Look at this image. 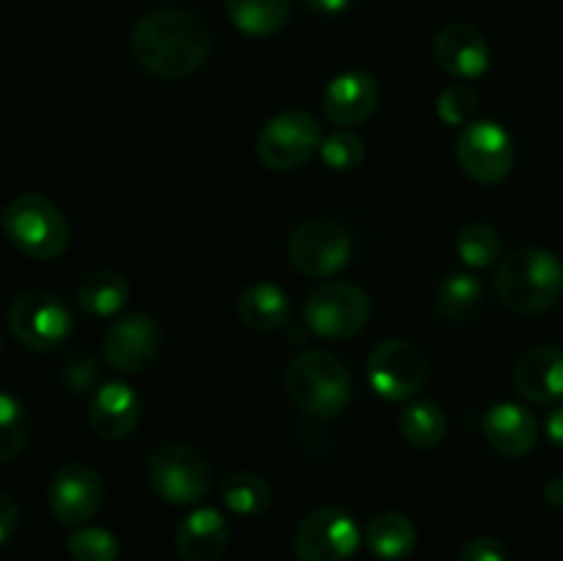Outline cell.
I'll use <instances>...</instances> for the list:
<instances>
[{
  "label": "cell",
  "instance_id": "33",
  "mask_svg": "<svg viewBox=\"0 0 563 561\" xmlns=\"http://www.w3.org/2000/svg\"><path fill=\"white\" fill-rule=\"evenodd\" d=\"M460 561H509V556L495 537H476L462 544Z\"/></svg>",
  "mask_w": 563,
  "mask_h": 561
},
{
  "label": "cell",
  "instance_id": "3",
  "mask_svg": "<svg viewBox=\"0 0 563 561\" xmlns=\"http://www.w3.org/2000/svg\"><path fill=\"white\" fill-rule=\"evenodd\" d=\"M286 394L306 416L333 418L350 405L352 380L339 358L308 350L286 366Z\"/></svg>",
  "mask_w": 563,
  "mask_h": 561
},
{
  "label": "cell",
  "instance_id": "21",
  "mask_svg": "<svg viewBox=\"0 0 563 561\" xmlns=\"http://www.w3.org/2000/svg\"><path fill=\"white\" fill-rule=\"evenodd\" d=\"M240 311L242 324L258 333H273V330L284 328L291 317L289 295L280 289L273 280H256V284L245 286L240 295Z\"/></svg>",
  "mask_w": 563,
  "mask_h": 561
},
{
  "label": "cell",
  "instance_id": "34",
  "mask_svg": "<svg viewBox=\"0 0 563 561\" xmlns=\"http://www.w3.org/2000/svg\"><path fill=\"white\" fill-rule=\"evenodd\" d=\"M93 380H97V363H93V358H86V355L75 358L64 372V383L69 385L71 391L91 388Z\"/></svg>",
  "mask_w": 563,
  "mask_h": 561
},
{
  "label": "cell",
  "instance_id": "30",
  "mask_svg": "<svg viewBox=\"0 0 563 561\" xmlns=\"http://www.w3.org/2000/svg\"><path fill=\"white\" fill-rule=\"evenodd\" d=\"M319 157L328 165L330 170H339V174H350L366 157V146H363L361 138L350 130H335L319 146Z\"/></svg>",
  "mask_w": 563,
  "mask_h": 561
},
{
  "label": "cell",
  "instance_id": "28",
  "mask_svg": "<svg viewBox=\"0 0 563 561\" xmlns=\"http://www.w3.org/2000/svg\"><path fill=\"white\" fill-rule=\"evenodd\" d=\"M456 253L467 267H489L504 253L500 234L487 223H467L456 234Z\"/></svg>",
  "mask_w": 563,
  "mask_h": 561
},
{
  "label": "cell",
  "instance_id": "24",
  "mask_svg": "<svg viewBox=\"0 0 563 561\" xmlns=\"http://www.w3.org/2000/svg\"><path fill=\"white\" fill-rule=\"evenodd\" d=\"M126 297H130V284L115 270H93L86 275L77 289V302L91 317H110L124 308Z\"/></svg>",
  "mask_w": 563,
  "mask_h": 561
},
{
  "label": "cell",
  "instance_id": "2",
  "mask_svg": "<svg viewBox=\"0 0 563 561\" xmlns=\"http://www.w3.org/2000/svg\"><path fill=\"white\" fill-rule=\"evenodd\" d=\"M498 300L515 314H542L563 292V264L542 248H522L509 253L495 273Z\"/></svg>",
  "mask_w": 563,
  "mask_h": 561
},
{
  "label": "cell",
  "instance_id": "12",
  "mask_svg": "<svg viewBox=\"0 0 563 561\" xmlns=\"http://www.w3.org/2000/svg\"><path fill=\"white\" fill-rule=\"evenodd\" d=\"M368 383L383 399H412L427 383V358L412 341L388 339L368 355Z\"/></svg>",
  "mask_w": 563,
  "mask_h": 561
},
{
  "label": "cell",
  "instance_id": "14",
  "mask_svg": "<svg viewBox=\"0 0 563 561\" xmlns=\"http://www.w3.org/2000/svg\"><path fill=\"white\" fill-rule=\"evenodd\" d=\"M104 358L119 372L141 374L157 363L163 350V330L148 314H126L104 330Z\"/></svg>",
  "mask_w": 563,
  "mask_h": 561
},
{
  "label": "cell",
  "instance_id": "27",
  "mask_svg": "<svg viewBox=\"0 0 563 561\" xmlns=\"http://www.w3.org/2000/svg\"><path fill=\"white\" fill-rule=\"evenodd\" d=\"M482 302V284H478L476 275L471 273H454L438 286V295H434V306L438 314L449 322H460L467 319Z\"/></svg>",
  "mask_w": 563,
  "mask_h": 561
},
{
  "label": "cell",
  "instance_id": "20",
  "mask_svg": "<svg viewBox=\"0 0 563 561\" xmlns=\"http://www.w3.org/2000/svg\"><path fill=\"white\" fill-rule=\"evenodd\" d=\"M174 542L185 561H218L229 544V522L218 509L201 506L179 522Z\"/></svg>",
  "mask_w": 563,
  "mask_h": 561
},
{
  "label": "cell",
  "instance_id": "15",
  "mask_svg": "<svg viewBox=\"0 0 563 561\" xmlns=\"http://www.w3.org/2000/svg\"><path fill=\"white\" fill-rule=\"evenodd\" d=\"M379 105L377 77L363 69L341 72L322 94V113L339 127H355L372 119Z\"/></svg>",
  "mask_w": 563,
  "mask_h": 561
},
{
  "label": "cell",
  "instance_id": "25",
  "mask_svg": "<svg viewBox=\"0 0 563 561\" xmlns=\"http://www.w3.org/2000/svg\"><path fill=\"white\" fill-rule=\"evenodd\" d=\"M220 501L240 517H258L273 504V490L258 473L234 471L220 482Z\"/></svg>",
  "mask_w": 563,
  "mask_h": 561
},
{
  "label": "cell",
  "instance_id": "18",
  "mask_svg": "<svg viewBox=\"0 0 563 561\" xmlns=\"http://www.w3.org/2000/svg\"><path fill=\"white\" fill-rule=\"evenodd\" d=\"M515 388L533 405H550L563 396V350L533 346L515 363Z\"/></svg>",
  "mask_w": 563,
  "mask_h": 561
},
{
  "label": "cell",
  "instance_id": "4",
  "mask_svg": "<svg viewBox=\"0 0 563 561\" xmlns=\"http://www.w3.org/2000/svg\"><path fill=\"white\" fill-rule=\"evenodd\" d=\"M3 231L22 256L36 262H53L69 248V223L64 212L38 193H22L5 204Z\"/></svg>",
  "mask_w": 563,
  "mask_h": 561
},
{
  "label": "cell",
  "instance_id": "6",
  "mask_svg": "<svg viewBox=\"0 0 563 561\" xmlns=\"http://www.w3.org/2000/svg\"><path fill=\"white\" fill-rule=\"evenodd\" d=\"M302 317L319 339H352L372 319V297L352 280H328L306 297Z\"/></svg>",
  "mask_w": 563,
  "mask_h": 561
},
{
  "label": "cell",
  "instance_id": "32",
  "mask_svg": "<svg viewBox=\"0 0 563 561\" xmlns=\"http://www.w3.org/2000/svg\"><path fill=\"white\" fill-rule=\"evenodd\" d=\"M478 110V91L467 82H454L438 97V116L451 127H467Z\"/></svg>",
  "mask_w": 563,
  "mask_h": 561
},
{
  "label": "cell",
  "instance_id": "35",
  "mask_svg": "<svg viewBox=\"0 0 563 561\" xmlns=\"http://www.w3.org/2000/svg\"><path fill=\"white\" fill-rule=\"evenodd\" d=\"M16 522H20V506H16L14 495L0 493V542H9L16 531Z\"/></svg>",
  "mask_w": 563,
  "mask_h": 561
},
{
  "label": "cell",
  "instance_id": "31",
  "mask_svg": "<svg viewBox=\"0 0 563 561\" xmlns=\"http://www.w3.org/2000/svg\"><path fill=\"white\" fill-rule=\"evenodd\" d=\"M0 451H3V462H11L22 449H25V407L14 399V396L5 391L3 399H0Z\"/></svg>",
  "mask_w": 563,
  "mask_h": 561
},
{
  "label": "cell",
  "instance_id": "19",
  "mask_svg": "<svg viewBox=\"0 0 563 561\" xmlns=\"http://www.w3.org/2000/svg\"><path fill=\"white\" fill-rule=\"evenodd\" d=\"M484 438L500 457H526L539 440V424L515 402H498L484 416Z\"/></svg>",
  "mask_w": 563,
  "mask_h": 561
},
{
  "label": "cell",
  "instance_id": "8",
  "mask_svg": "<svg viewBox=\"0 0 563 561\" xmlns=\"http://www.w3.org/2000/svg\"><path fill=\"white\" fill-rule=\"evenodd\" d=\"M289 258L308 278H330L350 264V231L324 215L302 220L289 237Z\"/></svg>",
  "mask_w": 563,
  "mask_h": 561
},
{
  "label": "cell",
  "instance_id": "17",
  "mask_svg": "<svg viewBox=\"0 0 563 561\" xmlns=\"http://www.w3.org/2000/svg\"><path fill=\"white\" fill-rule=\"evenodd\" d=\"M141 396L126 383H104L88 402V424L104 440H124L141 424Z\"/></svg>",
  "mask_w": 563,
  "mask_h": 561
},
{
  "label": "cell",
  "instance_id": "1",
  "mask_svg": "<svg viewBox=\"0 0 563 561\" xmlns=\"http://www.w3.org/2000/svg\"><path fill=\"white\" fill-rule=\"evenodd\" d=\"M130 47L148 75L159 80H181L207 64L212 33L192 11L159 6L135 22Z\"/></svg>",
  "mask_w": 563,
  "mask_h": 561
},
{
  "label": "cell",
  "instance_id": "26",
  "mask_svg": "<svg viewBox=\"0 0 563 561\" xmlns=\"http://www.w3.org/2000/svg\"><path fill=\"white\" fill-rule=\"evenodd\" d=\"M399 432L416 449L429 451L443 443L445 438V416L434 402L412 399L399 416Z\"/></svg>",
  "mask_w": 563,
  "mask_h": 561
},
{
  "label": "cell",
  "instance_id": "37",
  "mask_svg": "<svg viewBox=\"0 0 563 561\" xmlns=\"http://www.w3.org/2000/svg\"><path fill=\"white\" fill-rule=\"evenodd\" d=\"M544 429H548V438L553 440L555 446H561V449H563V407H559V410L550 413L548 424H544Z\"/></svg>",
  "mask_w": 563,
  "mask_h": 561
},
{
  "label": "cell",
  "instance_id": "23",
  "mask_svg": "<svg viewBox=\"0 0 563 561\" xmlns=\"http://www.w3.org/2000/svg\"><path fill=\"white\" fill-rule=\"evenodd\" d=\"M225 14L240 33L264 38L286 28L291 0H225Z\"/></svg>",
  "mask_w": 563,
  "mask_h": 561
},
{
  "label": "cell",
  "instance_id": "38",
  "mask_svg": "<svg viewBox=\"0 0 563 561\" xmlns=\"http://www.w3.org/2000/svg\"><path fill=\"white\" fill-rule=\"evenodd\" d=\"M544 501H548L550 506H555V509H563V473L561 476L550 479L548 487H544Z\"/></svg>",
  "mask_w": 563,
  "mask_h": 561
},
{
  "label": "cell",
  "instance_id": "29",
  "mask_svg": "<svg viewBox=\"0 0 563 561\" xmlns=\"http://www.w3.org/2000/svg\"><path fill=\"white\" fill-rule=\"evenodd\" d=\"M66 550L75 561H115L119 559V539L97 526H80L66 539Z\"/></svg>",
  "mask_w": 563,
  "mask_h": 561
},
{
  "label": "cell",
  "instance_id": "11",
  "mask_svg": "<svg viewBox=\"0 0 563 561\" xmlns=\"http://www.w3.org/2000/svg\"><path fill=\"white\" fill-rule=\"evenodd\" d=\"M456 163L473 182L495 185L515 168V143L495 121H471L456 138Z\"/></svg>",
  "mask_w": 563,
  "mask_h": 561
},
{
  "label": "cell",
  "instance_id": "9",
  "mask_svg": "<svg viewBox=\"0 0 563 561\" xmlns=\"http://www.w3.org/2000/svg\"><path fill=\"white\" fill-rule=\"evenodd\" d=\"M322 124L306 110H286L269 119L258 132L256 154L267 168L295 170L322 146Z\"/></svg>",
  "mask_w": 563,
  "mask_h": 561
},
{
  "label": "cell",
  "instance_id": "16",
  "mask_svg": "<svg viewBox=\"0 0 563 561\" xmlns=\"http://www.w3.org/2000/svg\"><path fill=\"white\" fill-rule=\"evenodd\" d=\"M434 64L456 80L482 77L489 66V44L482 33L465 22H451L434 36Z\"/></svg>",
  "mask_w": 563,
  "mask_h": 561
},
{
  "label": "cell",
  "instance_id": "5",
  "mask_svg": "<svg viewBox=\"0 0 563 561\" xmlns=\"http://www.w3.org/2000/svg\"><path fill=\"white\" fill-rule=\"evenodd\" d=\"M146 482L165 504L190 506L212 487V465L192 446L165 443L148 454Z\"/></svg>",
  "mask_w": 563,
  "mask_h": 561
},
{
  "label": "cell",
  "instance_id": "22",
  "mask_svg": "<svg viewBox=\"0 0 563 561\" xmlns=\"http://www.w3.org/2000/svg\"><path fill=\"white\" fill-rule=\"evenodd\" d=\"M366 544L377 559L401 561L412 553L418 542V531L410 517L399 512H383L366 526Z\"/></svg>",
  "mask_w": 563,
  "mask_h": 561
},
{
  "label": "cell",
  "instance_id": "10",
  "mask_svg": "<svg viewBox=\"0 0 563 561\" xmlns=\"http://www.w3.org/2000/svg\"><path fill=\"white\" fill-rule=\"evenodd\" d=\"M361 528L341 506H319L295 528V556L300 561H350L361 548Z\"/></svg>",
  "mask_w": 563,
  "mask_h": 561
},
{
  "label": "cell",
  "instance_id": "13",
  "mask_svg": "<svg viewBox=\"0 0 563 561\" xmlns=\"http://www.w3.org/2000/svg\"><path fill=\"white\" fill-rule=\"evenodd\" d=\"M47 504L60 526L80 528L102 509L104 482L88 462H66L47 487Z\"/></svg>",
  "mask_w": 563,
  "mask_h": 561
},
{
  "label": "cell",
  "instance_id": "36",
  "mask_svg": "<svg viewBox=\"0 0 563 561\" xmlns=\"http://www.w3.org/2000/svg\"><path fill=\"white\" fill-rule=\"evenodd\" d=\"M302 3L317 11V14H341L352 0H302Z\"/></svg>",
  "mask_w": 563,
  "mask_h": 561
},
{
  "label": "cell",
  "instance_id": "7",
  "mask_svg": "<svg viewBox=\"0 0 563 561\" xmlns=\"http://www.w3.org/2000/svg\"><path fill=\"white\" fill-rule=\"evenodd\" d=\"M9 330L31 352L58 350L71 333V311L53 292H22L9 306Z\"/></svg>",
  "mask_w": 563,
  "mask_h": 561
}]
</instances>
